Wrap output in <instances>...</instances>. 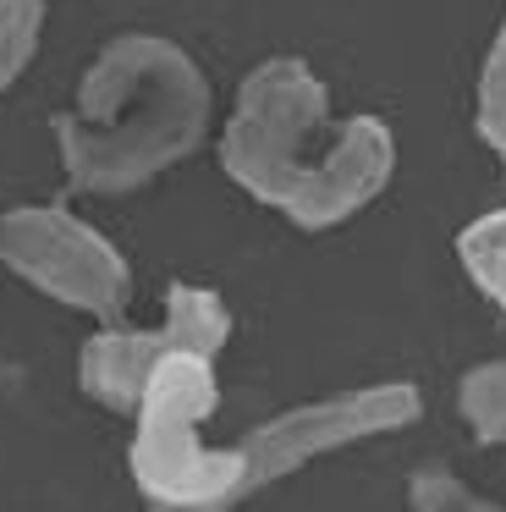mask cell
I'll return each mask as SVG.
<instances>
[{"mask_svg": "<svg viewBox=\"0 0 506 512\" xmlns=\"http://www.w3.org/2000/svg\"><path fill=\"white\" fill-rule=\"evenodd\" d=\"M231 342V309L215 287H193V281H171L165 287V314L154 331H94L77 353V386L88 402L110 413H132L149 386V375L171 353H204L215 358Z\"/></svg>", "mask_w": 506, "mask_h": 512, "instance_id": "5b68a950", "label": "cell"}, {"mask_svg": "<svg viewBox=\"0 0 506 512\" xmlns=\"http://www.w3.org/2000/svg\"><path fill=\"white\" fill-rule=\"evenodd\" d=\"M0 265L33 292L94 320H116L132 298L127 254L66 204H17L0 215Z\"/></svg>", "mask_w": 506, "mask_h": 512, "instance_id": "277c9868", "label": "cell"}, {"mask_svg": "<svg viewBox=\"0 0 506 512\" xmlns=\"http://www.w3.org/2000/svg\"><path fill=\"white\" fill-rule=\"evenodd\" d=\"M220 171L297 232H336L396 177L380 116H330V89L303 56H270L242 78L220 127Z\"/></svg>", "mask_w": 506, "mask_h": 512, "instance_id": "6da1fadb", "label": "cell"}, {"mask_svg": "<svg viewBox=\"0 0 506 512\" xmlns=\"http://www.w3.org/2000/svg\"><path fill=\"white\" fill-rule=\"evenodd\" d=\"M50 0H0V94L33 67Z\"/></svg>", "mask_w": 506, "mask_h": 512, "instance_id": "9c48e42d", "label": "cell"}, {"mask_svg": "<svg viewBox=\"0 0 506 512\" xmlns=\"http://www.w3.org/2000/svg\"><path fill=\"white\" fill-rule=\"evenodd\" d=\"M457 259L468 270V281L506 314V204L473 215L457 232Z\"/></svg>", "mask_w": 506, "mask_h": 512, "instance_id": "8992f818", "label": "cell"}, {"mask_svg": "<svg viewBox=\"0 0 506 512\" xmlns=\"http://www.w3.org/2000/svg\"><path fill=\"white\" fill-rule=\"evenodd\" d=\"M457 413L479 446H506V358L473 364L457 380Z\"/></svg>", "mask_w": 506, "mask_h": 512, "instance_id": "52a82bcc", "label": "cell"}, {"mask_svg": "<svg viewBox=\"0 0 506 512\" xmlns=\"http://www.w3.org/2000/svg\"><path fill=\"white\" fill-rule=\"evenodd\" d=\"M473 133L484 138L495 160H506V17L495 28L479 67V94H473Z\"/></svg>", "mask_w": 506, "mask_h": 512, "instance_id": "ba28073f", "label": "cell"}, {"mask_svg": "<svg viewBox=\"0 0 506 512\" xmlns=\"http://www.w3.org/2000/svg\"><path fill=\"white\" fill-rule=\"evenodd\" d=\"M215 94L209 78L176 39L116 34L77 83V105L55 116L66 182L77 193L121 199L149 188L209 133Z\"/></svg>", "mask_w": 506, "mask_h": 512, "instance_id": "7a4b0ae2", "label": "cell"}, {"mask_svg": "<svg viewBox=\"0 0 506 512\" xmlns=\"http://www.w3.org/2000/svg\"><path fill=\"white\" fill-rule=\"evenodd\" d=\"M220 408L215 358L171 353L149 375L132 408L127 468L143 512H220L242 479V446H204V424Z\"/></svg>", "mask_w": 506, "mask_h": 512, "instance_id": "3957f363", "label": "cell"}, {"mask_svg": "<svg viewBox=\"0 0 506 512\" xmlns=\"http://www.w3.org/2000/svg\"><path fill=\"white\" fill-rule=\"evenodd\" d=\"M407 507L413 512H506L501 501H490L473 485H462L451 468H418V474L407 479Z\"/></svg>", "mask_w": 506, "mask_h": 512, "instance_id": "30bf717a", "label": "cell"}]
</instances>
